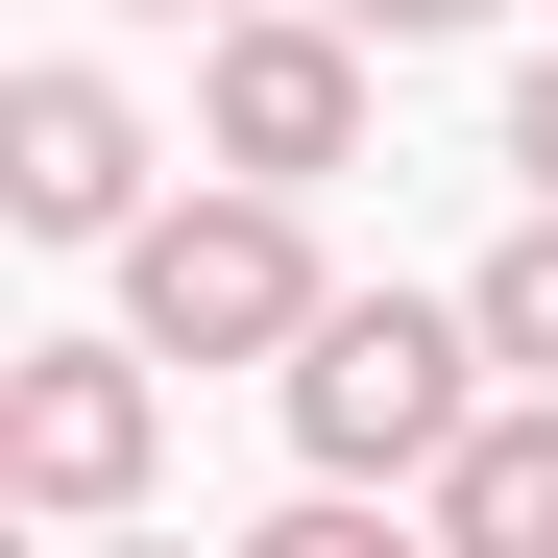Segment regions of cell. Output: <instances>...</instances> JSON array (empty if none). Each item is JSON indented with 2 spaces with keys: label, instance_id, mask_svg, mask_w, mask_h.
Wrapping results in <instances>:
<instances>
[{
  "label": "cell",
  "instance_id": "obj_1",
  "mask_svg": "<svg viewBox=\"0 0 558 558\" xmlns=\"http://www.w3.org/2000/svg\"><path fill=\"white\" fill-rule=\"evenodd\" d=\"M267 389H292L316 486H437V437L510 389V340H486V292H316V340L267 364Z\"/></svg>",
  "mask_w": 558,
  "mask_h": 558
},
{
  "label": "cell",
  "instance_id": "obj_2",
  "mask_svg": "<svg viewBox=\"0 0 558 558\" xmlns=\"http://www.w3.org/2000/svg\"><path fill=\"white\" fill-rule=\"evenodd\" d=\"M316 292H340V267H316V195H292V170H219V146H195V195L122 219V316H146L170 364H292Z\"/></svg>",
  "mask_w": 558,
  "mask_h": 558
},
{
  "label": "cell",
  "instance_id": "obj_3",
  "mask_svg": "<svg viewBox=\"0 0 558 558\" xmlns=\"http://www.w3.org/2000/svg\"><path fill=\"white\" fill-rule=\"evenodd\" d=\"M146 486H170V340L146 316L0 364V510H25V534H122Z\"/></svg>",
  "mask_w": 558,
  "mask_h": 558
},
{
  "label": "cell",
  "instance_id": "obj_4",
  "mask_svg": "<svg viewBox=\"0 0 558 558\" xmlns=\"http://www.w3.org/2000/svg\"><path fill=\"white\" fill-rule=\"evenodd\" d=\"M364 98H389V49L340 25V0H243V25H195V146L219 170H364Z\"/></svg>",
  "mask_w": 558,
  "mask_h": 558
},
{
  "label": "cell",
  "instance_id": "obj_5",
  "mask_svg": "<svg viewBox=\"0 0 558 558\" xmlns=\"http://www.w3.org/2000/svg\"><path fill=\"white\" fill-rule=\"evenodd\" d=\"M0 219H25V243H122L146 219V98H122L98 49L0 73Z\"/></svg>",
  "mask_w": 558,
  "mask_h": 558
},
{
  "label": "cell",
  "instance_id": "obj_6",
  "mask_svg": "<svg viewBox=\"0 0 558 558\" xmlns=\"http://www.w3.org/2000/svg\"><path fill=\"white\" fill-rule=\"evenodd\" d=\"M413 510H437V558H558V389H534V364L437 437V486H413Z\"/></svg>",
  "mask_w": 558,
  "mask_h": 558
},
{
  "label": "cell",
  "instance_id": "obj_7",
  "mask_svg": "<svg viewBox=\"0 0 558 558\" xmlns=\"http://www.w3.org/2000/svg\"><path fill=\"white\" fill-rule=\"evenodd\" d=\"M461 292H486V340H510V364H534V389H558V195H534V219H510L486 267H461Z\"/></svg>",
  "mask_w": 558,
  "mask_h": 558
},
{
  "label": "cell",
  "instance_id": "obj_8",
  "mask_svg": "<svg viewBox=\"0 0 558 558\" xmlns=\"http://www.w3.org/2000/svg\"><path fill=\"white\" fill-rule=\"evenodd\" d=\"M364 49H461V25H510V0H340Z\"/></svg>",
  "mask_w": 558,
  "mask_h": 558
},
{
  "label": "cell",
  "instance_id": "obj_9",
  "mask_svg": "<svg viewBox=\"0 0 558 558\" xmlns=\"http://www.w3.org/2000/svg\"><path fill=\"white\" fill-rule=\"evenodd\" d=\"M510 195H558V49H534V98H510Z\"/></svg>",
  "mask_w": 558,
  "mask_h": 558
},
{
  "label": "cell",
  "instance_id": "obj_10",
  "mask_svg": "<svg viewBox=\"0 0 558 558\" xmlns=\"http://www.w3.org/2000/svg\"><path fill=\"white\" fill-rule=\"evenodd\" d=\"M146 25H243V0H146Z\"/></svg>",
  "mask_w": 558,
  "mask_h": 558
}]
</instances>
